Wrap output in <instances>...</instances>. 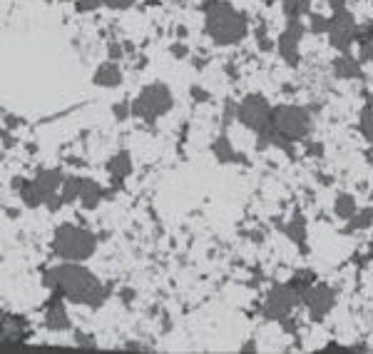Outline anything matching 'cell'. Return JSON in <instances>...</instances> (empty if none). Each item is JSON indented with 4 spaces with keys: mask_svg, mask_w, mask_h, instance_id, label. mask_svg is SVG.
I'll return each mask as SVG.
<instances>
[{
    "mask_svg": "<svg viewBox=\"0 0 373 354\" xmlns=\"http://www.w3.org/2000/svg\"><path fill=\"white\" fill-rule=\"evenodd\" d=\"M334 73L344 80H356L361 78V60H353V57H339L334 62Z\"/></svg>",
    "mask_w": 373,
    "mask_h": 354,
    "instance_id": "17",
    "label": "cell"
},
{
    "mask_svg": "<svg viewBox=\"0 0 373 354\" xmlns=\"http://www.w3.org/2000/svg\"><path fill=\"white\" fill-rule=\"evenodd\" d=\"M371 222H373V210H361V212H356L351 217V222H349V230H351V232L366 230Z\"/></svg>",
    "mask_w": 373,
    "mask_h": 354,
    "instance_id": "22",
    "label": "cell"
},
{
    "mask_svg": "<svg viewBox=\"0 0 373 354\" xmlns=\"http://www.w3.org/2000/svg\"><path fill=\"white\" fill-rule=\"evenodd\" d=\"M107 172H110V177H112V182L115 185H122V180L127 177L129 172H132V158H129V152L127 150H122V152H118L115 158L107 163Z\"/></svg>",
    "mask_w": 373,
    "mask_h": 354,
    "instance_id": "13",
    "label": "cell"
},
{
    "mask_svg": "<svg viewBox=\"0 0 373 354\" xmlns=\"http://www.w3.org/2000/svg\"><path fill=\"white\" fill-rule=\"evenodd\" d=\"M204 30L217 46H234L246 35V18L232 3H206Z\"/></svg>",
    "mask_w": 373,
    "mask_h": 354,
    "instance_id": "2",
    "label": "cell"
},
{
    "mask_svg": "<svg viewBox=\"0 0 373 354\" xmlns=\"http://www.w3.org/2000/svg\"><path fill=\"white\" fill-rule=\"evenodd\" d=\"M264 3H276V0H264Z\"/></svg>",
    "mask_w": 373,
    "mask_h": 354,
    "instance_id": "31",
    "label": "cell"
},
{
    "mask_svg": "<svg viewBox=\"0 0 373 354\" xmlns=\"http://www.w3.org/2000/svg\"><path fill=\"white\" fill-rule=\"evenodd\" d=\"M356 35H358V28H356V20H353V15L346 11V8H339V11L329 18V40H331V46H334L336 50L346 53L349 48H351L353 40H356Z\"/></svg>",
    "mask_w": 373,
    "mask_h": 354,
    "instance_id": "9",
    "label": "cell"
},
{
    "mask_svg": "<svg viewBox=\"0 0 373 354\" xmlns=\"http://www.w3.org/2000/svg\"><path fill=\"white\" fill-rule=\"evenodd\" d=\"M358 60H373V40H368V43L361 46V57Z\"/></svg>",
    "mask_w": 373,
    "mask_h": 354,
    "instance_id": "28",
    "label": "cell"
},
{
    "mask_svg": "<svg viewBox=\"0 0 373 354\" xmlns=\"http://www.w3.org/2000/svg\"><path fill=\"white\" fill-rule=\"evenodd\" d=\"M237 120H239L244 128L254 130L256 135L259 132H264V130H269L274 125V107L269 105V100L264 95H259V93H251V95H246L244 100L237 105Z\"/></svg>",
    "mask_w": 373,
    "mask_h": 354,
    "instance_id": "6",
    "label": "cell"
},
{
    "mask_svg": "<svg viewBox=\"0 0 373 354\" xmlns=\"http://www.w3.org/2000/svg\"><path fill=\"white\" fill-rule=\"evenodd\" d=\"M80 190H83V177H65L60 190V205H70L80 200Z\"/></svg>",
    "mask_w": 373,
    "mask_h": 354,
    "instance_id": "18",
    "label": "cell"
},
{
    "mask_svg": "<svg viewBox=\"0 0 373 354\" xmlns=\"http://www.w3.org/2000/svg\"><path fill=\"white\" fill-rule=\"evenodd\" d=\"M95 250H97V237L78 225L57 227L55 237H52V252H55V257L67 259V262L90 259L95 254Z\"/></svg>",
    "mask_w": 373,
    "mask_h": 354,
    "instance_id": "3",
    "label": "cell"
},
{
    "mask_svg": "<svg viewBox=\"0 0 373 354\" xmlns=\"http://www.w3.org/2000/svg\"><path fill=\"white\" fill-rule=\"evenodd\" d=\"M45 285L52 287L60 297L87 304V307H100L110 297V287L102 285L87 267L78 262H67V259L45 272Z\"/></svg>",
    "mask_w": 373,
    "mask_h": 354,
    "instance_id": "1",
    "label": "cell"
},
{
    "mask_svg": "<svg viewBox=\"0 0 373 354\" xmlns=\"http://www.w3.org/2000/svg\"><path fill=\"white\" fill-rule=\"evenodd\" d=\"M112 113H115V118H118V120L129 118V115H132V102H118V105H115V110H112Z\"/></svg>",
    "mask_w": 373,
    "mask_h": 354,
    "instance_id": "25",
    "label": "cell"
},
{
    "mask_svg": "<svg viewBox=\"0 0 373 354\" xmlns=\"http://www.w3.org/2000/svg\"><path fill=\"white\" fill-rule=\"evenodd\" d=\"M174 105L172 90L164 83H152L137 93L132 100V118L145 120V123H155L157 118L167 115Z\"/></svg>",
    "mask_w": 373,
    "mask_h": 354,
    "instance_id": "5",
    "label": "cell"
},
{
    "mask_svg": "<svg viewBox=\"0 0 373 354\" xmlns=\"http://www.w3.org/2000/svg\"><path fill=\"white\" fill-rule=\"evenodd\" d=\"M304 38V25H301V18H289L286 20V30L279 38V55L284 57L289 65H296L299 62V43Z\"/></svg>",
    "mask_w": 373,
    "mask_h": 354,
    "instance_id": "11",
    "label": "cell"
},
{
    "mask_svg": "<svg viewBox=\"0 0 373 354\" xmlns=\"http://www.w3.org/2000/svg\"><path fill=\"white\" fill-rule=\"evenodd\" d=\"M102 187L97 185L95 180H83V190H80V203H83V207L87 210H95L97 203L102 200Z\"/></svg>",
    "mask_w": 373,
    "mask_h": 354,
    "instance_id": "16",
    "label": "cell"
},
{
    "mask_svg": "<svg viewBox=\"0 0 373 354\" xmlns=\"http://www.w3.org/2000/svg\"><path fill=\"white\" fill-rule=\"evenodd\" d=\"M192 95H195L197 100H206V97H209V95H206L204 90H199V88H192Z\"/></svg>",
    "mask_w": 373,
    "mask_h": 354,
    "instance_id": "30",
    "label": "cell"
},
{
    "mask_svg": "<svg viewBox=\"0 0 373 354\" xmlns=\"http://www.w3.org/2000/svg\"><path fill=\"white\" fill-rule=\"evenodd\" d=\"M299 297H301V292L294 285H274L267 297H264L262 315L272 322H284L291 309L296 307Z\"/></svg>",
    "mask_w": 373,
    "mask_h": 354,
    "instance_id": "8",
    "label": "cell"
},
{
    "mask_svg": "<svg viewBox=\"0 0 373 354\" xmlns=\"http://www.w3.org/2000/svg\"><path fill=\"white\" fill-rule=\"evenodd\" d=\"M274 128L291 142L301 140L311 130V115L299 105H279L274 107Z\"/></svg>",
    "mask_w": 373,
    "mask_h": 354,
    "instance_id": "7",
    "label": "cell"
},
{
    "mask_svg": "<svg viewBox=\"0 0 373 354\" xmlns=\"http://www.w3.org/2000/svg\"><path fill=\"white\" fill-rule=\"evenodd\" d=\"M311 33H329V18L323 15H311Z\"/></svg>",
    "mask_w": 373,
    "mask_h": 354,
    "instance_id": "24",
    "label": "cell"
},
{
    "mask_svg": "<svg viewBox=\"0 0 373 354\" xmlns=\"http://www.w3.org/2000/svg\"><path fill=\"white\" fill-rule=\"evenodd\" d=\"M75 339H78L80 347H95V342H92V337H87V334H83V332H78L75 334Z\"/></svg>",
    "mask_w": 373,
    "mask_h": 354,
    "instance_id": "29",
    "label": "cell"
},
{
    "mask_svg": "<svg viewBox=\"0 0 373 354\" xmlns=\"http://www.w3.org/2000/svg\"><path fill=\"white\" fill-rule=\"evenodd\" d=\"M212 152H214V158H217L219 163H224V165H232V163H237V160H239V152L232 147V142H229L227 135H219L217 140H214Z\"/></svg>",
    "mask_w": 373,
    "mask_h": 354,
    "instance_id": "15",
    "label": "cell"
},
{
    "mask_svg": "<svg viewBox=\"0 0 373 354\" xmlns=\"http://www.w3.org/2000/svg\"><path fill=\"white\" fill-rule=\"evenodd\" d=\"M92 83H95L97 88H118V85L122 83V70H120L118 62L107 60L95 70V78H92Z\"/></svg>",
    "mask_w": 373,
    "mask_h": 354,
    "instance_id": "12",
    "label": "cell"
},
{
    "mask_svg": "<svg viewBox=\"0 0 373 354\" xmlns=\"http://www.w3.org/2000/svg\"><path fill=\"white\" fill-rule=\"evenodd\" d=\"M62 177L60 170H40L35 175V180L25 182L20 187V200L28 207H38V205H50V210L60 207V190H62Z\"/></svg>",
    "mask_w": 373,
    "mask_h": 354,
    "instance_id": "4",
    "label": "cell"
},
{
    "mask_svg": "<svg viewBox=\"0 0 373 354\" xmlns=\"http://www.w3.org/2000/svg\"><path fill=\"white\" fill-rule=\"evenodd\" d=\"M284 232H286V237H289L291 242L301 245V242L307 240V222H304V217H301V215H296L289 225L284 227Z\"/></svg>",
    "mask_w": 373,
    "mask_h": 354,
    "instance_id": "20",
    "label": "cell"
},
{
    "mask_svg": "<svg viewBox=\"0 0 373 354\" xmlns=\"http://www.w3.org/2000/svg\"><path fill=\"white\" fill-rule=\"evenodd\" d=\"M102 6V0H80L78 3V11L80 13H90V11H95V8Z\"/></svg>",
    "mask_w": 373,
    "mask_h": 354,
    "instance_id": "27",
    "label": "cell"
},
{
    "mask_svg": "<svg viewBox=\"0 0 373 354\" xmlns=\"http://www.w3.org/2000/svg\"><path fill=\"white\" fill-rule=\"evenodd\" d=\"M45 327H48V329H52V332L70 329V317H67L62 302L52 299V304L48 307V315H45Z\"/></svg>",
    "mask_w": 373,
    "mask_h": 354,
    "instance_id": "14",
    "label": "cell"
},
{
    "mask_svg": "<svg viewBox=\"0 0 373 354\" xmlns=\"http://www.w3.org/2000/svg\"><path fill=\"white\" fill-rule=\"evenodd\" d=\"M334 212H336V217H341V219H351L353 215L358 212L356 200H353L351 195H339V197H336Z\"/></svg>",
    "mask_w": 373,
    "mask_h": 354,
    "instance_id": "19",
    "label": "cell"
},
{
    "mask_svg": "<svg viewBox=\"0 0 373 354\" xmlns=\"http://www.w3.org/2000/svg\"><path fill=\"white\" fill-rule=\"evenodd\" d=\"M206 3H217V0H206Z\"/></svg>",
    "mask_w": 373,
    "mask_h": 354,
    "instance_id": "32",
    "label": "cell"
},
{
    "mask_svg": "<svg viewBox=\"0 0 373 354\" xmlns=\"http://www.w3.org/2000/svg\"><path fill=\"white\" fill-rule=\"evenodd\" d=\"M301 299H304V304H307L311 320H323V317L334 309L336 292L331 290L329 285H321V282H318V285L307 287V290L301 292Z\"/></svg>",
    "mask_w": 373,
    "mask_h": 354,
    "instance_id": "10",
    "label": "cell"
},
{
    "mask_svg": "<svg viewBox=\"0 0 373 354\" xmlns=\"http://www.w3.org/2000/svg\"><path fill=\"white\" fill-rule=\"evenodd\" d=\"M284 8L289 18H301L311 11V0H284Z\"/></svg>",
    "mask_w": 373,
    "mask_h": 354,
    "instance_id": "21",
    "label": "cell"
},
{
    "mask_svg": "<svg viewBox=\"0 0 373 354\" xmlns=\"http://www.w3.org/2000/svg\"><path fill=\"white\" fill-rule=\"evenodd\" d=\"M134 0H102V6L112 8V11H127V8H132Z\"/></svg>",
    "mask_w": 373,
    "mask_h": 354,
    "instance_id": "26",
    "label": "cell"
},
{
    "mask_svg": "<svg viewBox=\"0 0 373 354\" xmlns=\"http://www.w3.org/2000/svg\"><path fill=\"white\" fill-rule=\"evenodd\" d=\"M358 128H361L363 137H366L368 142L373 145V110L371 107H366L361 113V120H358Z\"/></svg>",
    "mask_w": 373,
    "mask_h": 354,
    "instance_id": "23",
    "label": "cell"
}]
</instances>
